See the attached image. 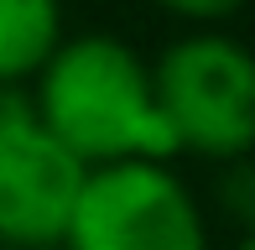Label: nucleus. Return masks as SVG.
<instances>
[{
  "instance_id": "obj_8",
  "label": "nucleus",
  "mask_w": 255,
  "mask_h": 250,
  "mask_svg": "<svg viewBox=\"0 0 255 250\" xmlns=\"http://www.w3.org/2000/svg\"><path fill=\"white\" fill-rule=\"evenodd\" d=\"M240 250H255V230H250V235H245V240H240Z\"/></svg>"
},
{
  "instance_id": "obj_1",
  "label": "nucleus",
  "mask_w": 255,
  "mask_h": 250,
  "mask_svg": "<svg viewBox=\"0 0 255 250\" xmlns=\"http://www.w3.org/2000/svg\"><path fill=\"white\" fill-rule=\"evenodd\" d=\"M31 110L89 172L177 156V141L156 105L151 63L110 31L63 37V47L37 73Z\"/></svg>"
},
{
  "instance_id": "obj_3",
  "label": "nucleus",
  "mask_w": 255,
  "mask_h": 250,
  "mask_svg": "<svg viewBox=\"0 0 255 250\" xmlns=\"http://www.w3.org/2000/svg\"><path fill=\"white\" fill-rule=\"evenodd\" d=\"M63 250H208V219L167 162L94 167L78 188Z\"/></svg>"
},
{
  "instance_id": "obj_2",
  "label": "nucleus",
  "mask_w": 255,
  "mask_h": 250,
  "mask_svg": "<svg viewBox=\"0 0 255 250\" xmlns=\"http://www.w3.org/2000/svg\"><path fill=\"white\" fill-rule=\"evenodd\" d=\"M156 105L177 151L208 162L255 156V52L224 31H188L151 63Z\"/></svg>"
},
{
  "instance_id": "obj_7",
  "label": "nucleus",
  "mask_w": 255,
  "mask_h": 250,
  "mask_svg": "<svg viewBox=\"0 0 255 250\" xmlns=\"http://www.w3.org/2000/svg\"><path fill=\"white\" fill-rule=\"evenodd\" d=\"M161 10H172L177 21H193V26H214V21H229L250 5V0H156Z\"/></svg>"
},
{
  "instance_id": "obj_6",
  "label": "nucleus",
  "mask_w": 255,
  "mask_h": 250,
  "mask_svg": "<svg viewBox=\"0 0 255 250\" xmlns=\"http://www.w3.org/2000/svg\"><path fill=\"white\" fill-rule=\"evenodd\" d=\"M219 203H224V214H235L240 224H245V235L255 230V162H224V172H219Z\"/></svg>"
},
{
  "instance_id": "obj_4",
  "label": "nucleus",
  "mask_w": 255,
  "mask_h": 250,
  "mask_svg": "<svg viewBox=\"0 0 255 250\" xmlns=\"http://www.w3.org/2000/svg\"><path fill=\"white\" fill-rule=\"evenodd\" d=\"M89 167L37 120L31 99L0 94V245L63 250Z\"/></svg>"
},
{
  "instance_id": "obj_9",
  "label": "nucleus",
  "mask_w": 255,
  "mask_h": 250,
  "mask_svg": "<svg viewBox=\"0 0 255 250\" xmlns=\"http://www.w3.org/2000/svg\"><path fill=\"white\" fill-rule=\"evenodd\" d=\"M0 94H5V89H0Z\"/></svg>"
},
{
  "instance_id": "obj_5",
  "label": "nucleus",
  "mask_w": 255,
  "mask_h": 250,
  "mask_svg": "<svg viewBox=\"0 0 255 250\" xmlns=\"http://www.w3.org/2000/svg\"><path fill=\"white\" fill-rule=\"evenodd\" d=\"M63 47V0H0V89L37 78Z\"/></svg>"
}]
</instances>
